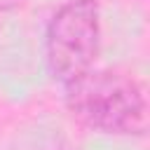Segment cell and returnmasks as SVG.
I'll list each match as a JSON object with an SVG mask.
<instances>
[{
	"label": "cell",
	"mask_w": 150,
	"mask_h": 150,
	"mask_svg": "<svg viewBox=\"0 0 150 150\" xmlns=\"http://www.w3.org/2000/svg\"><path fill=\"white\" fill-rule=\"evenodd\" d=\"M68 112L87 129L115 136H143L148 101L141 82L122 70H89L63 87Z\"/></svg>",
	"instance_id": "1"
},
{
	"label": "cell",
	"mask_w": 150,
	"mask_h": 150,
	"mask_svg": "<svg viewBox=\"0 0 150 150\" xmlns=\"http://www.w3.org/2000/svg\"><path fill=\"white\" fill-rule=\"evenodd\" d=\"M101 49V12L96 0H68L49 19L45 33L47 66L63 87L94 68Z\"/></svg>",
	"instance_id": "2"
},
{
	"label": "cell",
	"mask_w": 150,
	"mask_h": 150,
	"mask_svg": "<svg viewBox=\"0 0 150 150\" xmlns=\"http://www.w3.org/2000/svg\"><path fill=\"white\" fill-rule=\"evenodd\" d=\"M26 0H0V14L2 12H9V9H16V7H21Z\"/></svg>",
	"instance_id": "3"
}]
</instances>
